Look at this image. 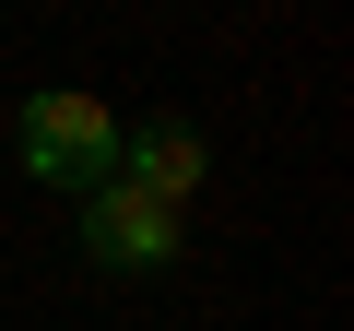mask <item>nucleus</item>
<instances>
[{"instance_id": "obj_1", "label": "nucleus", "mask_w": 354, "mask_h": 331, "mask_svg": "<svg viewBox=\"0 0 354 331\" xmlns=\"http://www.w3.org/2000/svg\"><path fill=\"white\" fill-rule=\"evenodd\" d=\"M118 107L106 95H83V83H48V95H24V118H12V154H24V178H48V190H106L118 178Z\"/></svg>"}, {"instance_id": "obj_2", "label": "nucleus", "mask_w": 354, "mask_h": 331, "mask_svg": "<svg viewBox=\"0 0 354 331\" xmlns=\"http://www.w3.org/2000/svg\"><path fill=\"white\" fill-rule=\"evenodd\" d=\"M177 237H189L177 202H153V190H130V178L83 190V260H95V272H165Z\"/></svg>"}, {"instance_id": "obj_3", "label": "nucleus", "mask_w": 354, "mask_h": 331, "mask_svg": "<svg viewBox=\"0 0 354 331\" xmlns=\"http://www.w3.org/2000/svg\"><path fill=\"white\" fill-rule=\"evenodd\" d=\"M118 178L153 190V202H189V190L213 178V142H201L189 118H142V130H118Z\"/></svg>"}]
</instances>
